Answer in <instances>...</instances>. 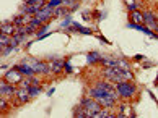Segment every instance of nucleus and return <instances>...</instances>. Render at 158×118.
<instances>
[{
	"mask_svg": "<svg viewBox=\"0 0 158 118\" xmlns=\"http://www.w3.org/2000/svg\"><path fill=\"white\" fill-rule=\"evenodd\" d=\"M88 96L96 99L104 108H111V107H114L119 94H118V91H116V87H113L108 81H98L96 84L88 91Z\"/></svg>",
	"mask_w": 158,
	"mask_h": 118,
	"instance_id": "nucleus-1",
	"label": "nucleus"
},
{
	"mask_svg": "<svg viewBox=\"0 0 158 118\" xmlns=\"http://www.w3.org/2000/svg\"><path fill=\"white\" fill-rule=\"evenodd\" d=\"M103 74H104V78H108V81H111V82H121V81L131 79V73H129V70L119 67V65L103 70Z\"/></svg>",
	"mask_w": 158,
	"mask_h": 118,
	"instance_id": "nucleus-2",
	"label": "nucleus"
},
{
	"mask_svg": "<svg viewBox=\"0 0 158 118\" xmlns=\"http://www.w3.org/2000/svg\"><path fill=\"white\" fill-rule=\"evenodd\" d=\"M80 107H81V110H83L85 116H98V113H99V112H101V108H103V105L99 104L96 99L86 97V99L81 100Z\"/></svg>",
	"mask_w": 158,
	"mask_h": 118,
	"instance_id": "nucleus-3",
	"label": "nucleus"
},
{
	"mask_svg": "<svg viewBox=\"0 0 158 118\" xmlns=\"http://www.w3.org/2000/svg\"><path fill=\"white\" fill-rule=\"evenodd\" d=\"M114 87H116V91H118V94H119L121 99H131L134 94H135V84L127 82V81L116 82Z\"/></svg>",
	"mask_w": 158,
	"mask_h": 118,
	"instance_id": "nucleus-4",
	"label": "nucleus"
},
{
	"mask_svg": "<svg viewBox=\"0 0 158 118\" xmlns=\"http://www.w3.org/2000/svg\"><path fill=\"white\" fill-rule=\"evenodd\" d=\"M23 62L28 63V65H31V67L34 68V71L39 73V74H46V73H49V71H51L49 65H48V63H44V62L34 60V58H26V60H23Z\"/></svg>",
	"mask_w": 158,
	"mask_h": 118,
	"instance_id": "nucleus-5",
	"label": "nucleus"
},
{
	"mask_svg": "<svg viewBox=\"0 0 158 118\" xmlns=\"http://www.w3.org/2000/svg\"><path fill=\"white\" fill-rule=\"evenodd\" d=\"M5 81H8L10 84H18V82L23 79V73L20 71L18 68H13V70H8L3 76Z\"/></svg>",
	"mask_w": 158,
	"mask_h": 118,
	"instance_id": "nucleus-6",
	"label": "nucleus"
},
{
	"mask_svg": "<svg viewBox=\"0 0 158 118\" xmlns=\"http://www.w3.org/2000/svg\"><path fill=\"white\" fill-rule=\"evenodd\" d=\"M52 16H54V8H51V7L46 5V7H43L36 15H34V18H36L38 21H41V23H46L49 18H52Z\"/></svg>",
	"mask_w": 158,
	"mask_h": 118,
	"instance_id": "nucleus-7",
	"label": "nucleus"
},
{
	"mask_svg": "<svg viewBox=\"0 0 158 118\" xmlns=\"http://www.w3.org/2000/svg\"><path fill=\"white\" fill-rule=\"evenodd\" d=\"M0 92H2V96H5V97L15 96V94H16L15 84H10L8 81H2V84H0Z\"/></svg>",
	"mask_w": 158,
	"mask_h": 118,
	"instance_id": "nucleus-8",
	"label": "nucleus"
},
{
	"mask_svg": "<svg viewBox=\"0 0 158 118\" xmlns=\"http://www.w3.org/2000/svg\"><path fill=\"white\" fill-rule=\"evenodd\" d=\"M143 23L147 25V28L150 29H155L158 26V18L155 13H152V11H145L143 13Z\"/></svg>",
	"mask_w": 158,
	"mask_h": 118,
	"instance_id": "nucleus-9",
	"label": "nucleus"
},
{
	"mask_svg": "<svg viewBox=\"0 0 158 118\" xmlns=\"http://www.w3.org/2000/svg\"><path fill=\"white\" fill-rule=\"evenodd\" d=\"M2 34H8V36H13V34H16V31H18V26L15 25L13 21H5V23H2Z\"/></svg>",
	"mask_w": 158,
	"mask_h": 118,
	"instance_id": "nucleus-10",
	"label": "nucleus"
},
{
	"mask_svg": "<svg viewBox=\"0 0 158 118\" xmlns=\"http://www.w3.org/2000/svg\"><path fill=\"white\" fill-rule=\"evenodd\" d=\"M16 100H18L20 104H26L28 100H30V97H31V94H30V91L26 89V87H20V89H16Z\"/></svg>",
	"mask_w": 158,
	"mask_h": 118,
	"instance_id": "nucleus-11",
	"label": "nucleus"
},
{
	"mask_svg": "<svg viewBox=\"0 0 158 118\" xmlns=\"http://www.w3.org/2000/svg\"><path fill=\"white\" fill-rule=\"evenodd\" d=\"M15 68H18L20 71H21L23 74H26V76H34V73H36V71H34V68L31 67V65H28V63H25V62L20 63V65H16Z\"/></svg>",
	"mask_w": 158,
	"mask_h": 118,
	"instance_id": "nucleus-12",
	"label": "nucleus"
},
{
	"mask_svg": "<svg viewBox=\"0 0 158 118\" xmlns=\"http://www.w3.org/2000/svg\"><path fill=\"white\" fill-rule=\"evenodd\" d=\"M131 20H132L134 23H143V13H140L139 10L131 11Z\"/></svg>",
	"mask_w": 158,
	"mask_h": 118,
	"instance_id": "nucleus-13",
	"label": "nucleus"
},
{
	"mask_svg": "<svg viewBox=\"0 0 158 118\" xmlns=\"http://www.w3.org/2000/svg\"><path fill=\"white\" fill-rule=\"evenodd\" d=\"M62 67H64V63H62L60 60H56V62H52V63L49 65V68H51V71H54V73H59Z\"/></svg>",
	"mask_w": 158,
	"mask_h": 118,
	"instance_id": "nucleus-14",
	"label": "nucleus"
},
{
	"mask_svg": "<svg viewBox=\"0 0 158 118\" xmlns=\"http://www.w3.org/2000/svg\"><path fill=\"white\" fill-rule=\"evenodd\" d=\"M11 44V39L8 34H2V37H0V45H2V49L3 47H8Z\"/></svg>",
	"mask_w": 158,
	"mask_h": 118,
	"instance_id": "nucleus-15",
	"label": "nucleus"
},
{
	"mask_svg": "<svg viewBox=\"0 0 158 118\" xmlns=\"http://www.w3.org/2000/svg\"><path fill=\"white\" fill-rule=\"evenodd\" d=\"M99 60H101V57H99L96 52H90V54H88V62H90V63H93V62H99Z\"/></svg>",
	"mask_w": 158,
	"mask_h": 118,
	"instance_id": "nucleus-16",
	"label": "nucleus"
},
{
	"mask_svg": "<svg viewBox=\"0 0 158 118\" xmlns=\"http://www.w3.org/2000/svg\"><path fill=\"white\" fill-rule=\"evenodd\" d=\"M62 2H64V0H49V2H48V7H51V8H57V7H60V5H62Z\"/></svg>",
	"mask_w": 158,
	"mask_h": 118,
	"instance_id": "nucleus-17",
	"label": "nucleus"
},
{
	"mask_svg": "<svg viewBox=\"0 0 158 118\" xmlns=\"http://www.w3.org/2000/svg\"><path fill=\"white\" fill-rule=\"evenodd\" d=\"M28 91H30L31 97H33V96H38V94L41 92V87H39V86H33V84H31L30 87H28Z\"/></svg>",
	"mask_w": 158,
	"mask_h": 118,
	"instance_id": "nucleus-18",
	"label": "nucleus"
},
{
	"mask_svg": "<svg viewBox=\"0 0 158 118\" xmlns=\"http://www.w3.org/2000/svg\"><path fill=\"white\" fill-rule=\"evenodd\" d=\"M73 28L77 29L78 32H83V34H91V31H90V29H86V28H81V26L78 25V23H73Z\"/></svg>",
	"mask_w": 158,
	"mask_h": 118,
	"instance_id": "nucleus-19",
	"label": "nucleus"
},
{
	"mask_svg": "<svg viewBox=\"0 0 158 118\" xmlns=\"http://www.w3.org/2000/svg\"><path fill=\"white\" fill-rule=\"evenodd\" d=\"M65 13H69V10H67V8H59V7H57L56 11H54L56 16H62V15H65Z\"/></svg>",
	"mask_w": 158,
	"mask_h": 118,
	"instance_id": "nucleus-20",
	"label": "nucleus"
},
{
	"mask_svg": "<svg viewBox=\"0 0 158 118\" xmlns=\"http://www.w3.org/2000/svg\"><path fill=\"white\" fill-rule=\"evenodd\" d=\"M127 8H129V11H135L137 10V3L132 2V0H127Z\"/></svg>",
	"mask_w": 158,
	"mask_h": 118,
	"instance_id": "nucleus-21",
	"label": "nucleus"
},
{
	"mask_svg": "<svg viewBox=\"0 0 158 118\" xmlns=\"http://www.w3.org/2000/svg\"><path fill=\"white\" fill-rule=\"evenodd\" d=\"M0 108H2V110H7L8 108V104L3 100V97H2V100H0Z\"/></svg>",
	"mask_w": 158,
	"mask_h": 118,
	"instance_id": "nucleus-22",
	"label": "nucleus"
},
{
	"mask_svg": "<svg viewBox=\"0 0 158 118\" xmlns=\"http://www.w3.org/2000/svg\"><path fill=\"white\" fill-rule=\"evenodd\" d=\"M64 68H65L67 73H72V67H70V63H64Z\"/></svg>",
	"mask_w": 158,
	"mask_h": 118,
	"instance_id": "nucleus-23",
	"label": "nucleus"
},
{
	"mask_svg": "<svg viewBox=\"0 0 158 118\" xmlns=\"http://www.w3.org/2000/svg\"><path fill=\"white\" fill-rule=\"evenodd\" d=\"M65 3H72V2H75V0H64Z\"/></svg>",
	"mask_w": 158,
	"mask_h": 118,
	"instance_id": "nucleus-24",
	"label": "nucleus"
},
{
	"mask_svg": "<svg viewBox=\"0 0 158 118\" xmlns=\"http://www.w3.org/2000/svg\"><path fill=\"white\" fill-rule=\"evenodd\" d=\"M34 2H38V0H28V3H34Z\"/></svg>",
	"mask_w": 158,
	"mask_h": 118,
	"instance_id": "nucleus-25",
	"label": "nucleus"
},
{
	"mask_svg": "<svg viewBox=\"0 0 158 118\" xmlns=\"http://www.w3.org/2000/svg\"><path fill=\"white\" fill-rule=\"evenodd\" d=\"M155 31H156V37H158V26L155 28Z\"/></svg>",
	"mask_w": 158,
	"mask_h": 118,
	"instance_id": "nucleus-26",
	"label": "nucleus"
}]
</instances>
